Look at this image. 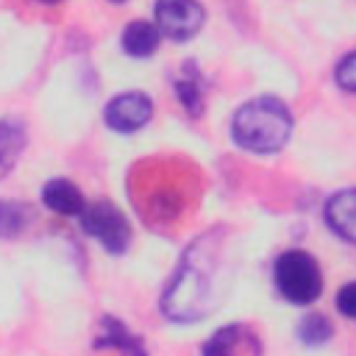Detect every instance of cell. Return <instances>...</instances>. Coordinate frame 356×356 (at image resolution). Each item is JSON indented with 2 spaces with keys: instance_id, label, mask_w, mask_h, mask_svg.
<instances>
[{
  "instance_id": "obj_2",
  "label": "cell",
  "mask_w": 356,
  "mask_h": 356,
  "mask_svg": "<svg viewBox=\"0 0 356 356\" xmlns=\"http://www.w3.org/2000/svg\"><path fill=\"white\" fill-rule=\"evenodd\" d=\"M234 142L250 153H275L292 134V114L278 97H253L231 120Z\"/></svg>"
},
{
  "instance_id": "obj_7",
  "label": "cell",
  "mask_w": 356,
  "mask_h": 356,
  "mask_svg": "<svg viewBox=\"0 0 356 356\" xmlns=\"http://www.w3.org/2000/svg\"><path fill=\"white\" fill-rule=\"evenodd\" d=\"M200 356H261V339L250 325L231 323L203 342Z\"/></svg>"
},
{
  "instance_id": "obj_1",
  "label": "cell",
  "mask_w": 356,
  "mask_h": 356,
  "mask_svg": "<svg viewBox=\"0 0 356 356\" xmlns=\"http://www.w3.org/2000/svg\"><path fill=\"white\" fill-rule=\"evenodd\" d=\"M217 278H220L217 245H211V236L195 239L186 248L172 281L161 295L164 317L175 323H192L206 317L220 300Z\"/></svg>"
},
{
  "instance_id": "obj_4",
  "label": "cell",
  "mask_w": 356,
  "mask_h": 356,
  "mask_svg": "<svg viewBox=\"0 0 356 356\" xmlns=\"http://www.w3.org/2000/svg\"><path fill=\"white\" fill-rule=\"evenodd\" d=\"M81 217V228L97 239L108 253H125L131 245V225L125 220V214L108 203V200H95L89 206H83Z\"/></svg>"
},
{
  "instance_id": "obj_11",
  "label": "cell",
  "mask_w": 356,
  "mask_h": 356,
  "mask_svg": "<svg viewBox=\"0 0 356 356\" xmlns=\"http://www.w3.org/2000/svg\"><path fill=\"white\" fill-rule=\"evenodd\" d=\"M100 337H97V348H111V350H120L125 356H147L142 342L120 323V320H111V317H103L100 323Z\"/></svg>"
},
{
  "instance_id": "obj_6",
  "label": "cell",
  "mask_w": 356,
  "mask_h": 356,
  "mask_svg": "<svg viewBox=\"0 0 356 356\" xmlns=\"http://www.w3.org/2000/svg\"><path fill=\"white\" fill-rule=\"evenodd\" d=\"M150 117H153V103L142 92H122V95L111 97L103 111L106 125L117 134H134V131L145 128L150 122Z\"/></svg>"
},
{
  "instance_id": "obj_14",
  "label": "cell",
  "mask_w": 356,
  "mask_h": 356,
  "mask_svg": "<svg viewBox=\"0 0 356 356\" xmlns=\"http://www.w3.org/2000/svg\"><path fill=\"white\" fill-rule=\"evenodd\" d=\"M175 95L181 97V103L186 106L189 114H200V108H203V89H200V75H197L192 61L186 64L184 75L175 81Z\"/></svg>"
},
{
  "instance_id": "obj_8",
  "label": "cell",
  "mask_w": 356,
  "mask_h": 356,
  "mask_svg": "<svg viewBox=\"0 0 356 356\" xmlns=\"http://www.w3.org/2000/svg\"><path fill=\"white\" fill-rule=\"evenodd\" d=\"M325 222L339 239L356 245V189H342L328 197Z\"/></svg>"
},
{
  "instance_id": "obj_13",
  "label": "cell",
  "mask_w": 356,
  "mask_h": 356,
  "mask_svg": "<svg viewBox=\"0 0 356 356\" xmlns=\"http://www.w3.org/2000/svg\"><path fill=\"white\" fill-rule=\"evenodd\" d=\"M31 220V209L19 200H0V236L3 239H14L25 231Z\"/></svg>"
},
{
  "instance_id": "obj_10",
  "label": "cell",
  "mask_w": 356,
  "mask_h": 356,
  "mask_svg": "<svg viewBox=\"0 0 356 356\" xmlns=\"http://www.w3.org/2000/svg\"><path fill=\"white\" fill-rule=\"evenodd\" d=\"M159 42H161V33L156 28V22H147V19H134L125 25L122 36H120V44L128 56L134 58H147L159 50Z\"/></svg>"
},
{
  "instance_id": "obj_15",
  "label": "cell",
  "mask_w": 356,
  "mask_h": 356,
  "mask_svg": "<svg viewBox=\"0 0 356 356\" xmlns=\"http://www.w3.org/2000/svg\"><path fill=\"white\" fill-rule=\"evenodd\" d=\"M331 334H334L331 320L323 317L320 312L306 314V317L300 320V325H298V337H300V342H306V345H323V342H328Z\"/></svg>"
},
{
  "instance_id": "obj_5",
  "label": "cell",
  "mask_w": 356,
  "mask_h": 356,
  "mask_svg": "<svg viewBox=\"0 0 356 356\" xmlns=\"http://www.w3.org/2000/svg\"><path fill=\"white\" fill-rule=\"evenodd\" d=\"M153 17L159 33L172 42H186L203 28L206 11L197 0H156Z\"/></svg>"
},
{
  "instance_id": "obj_3",
  "label": "cell",
  "mask_w": 356,
  "mask_h": 356,
  "mask_svg": "<svg viewBox=\"0 0 356 356\" xmlns=\"http://www.w3.org/2000/svg\"><path fill=\"white\" fill-rule=\"evenodd\" d=\"M273 278H275V289L281 292V298H286L289 303H298V306L314 303L320 298V292H323L320 264L306 250L281 253L278 261H275Z\"/></svg>"
},
{
  "instance_id": "obj_12",
  "label": "cell",
  "mask_w": 356,
  "mask_h": 356,
  "mask_svg": "<svg viewBox=\"0 0 356 356\" xmlns=\"http://www.w3.org/2000/svg\"><path fill=\"white\" fill-rule=\"evenodd\" d=\"M25 128L17 120H0V178L17 164L25 150Z\"/></svg>"
},
{
  "instance_id": "obj_16",
  "label": "cell",
  "mask_w": 356,
  "mask_h": 356,
  "mask_svg": "<svg viewBox=\"0 0 356 356\" xmlns=\"http://www.w3.org/2000/svg\"><path fill=\"white\" fill-rule=\"evenodd\" d=\"M334 78H337V86L356 95V50H350L345 58H339L337 70H334Z\"/></svg>"
},
{
  "instance_id": "obj_19",
  "label": "cell",
  "mask_w": 356,
  "mask_h": 356,
  "mask_svg": "<svg viewBox=\"0 0 356 356\" xmlns=\"http://www.w3.org/2000/svg\"><path fill=\"white\" fill-rule=\"evenodd\" d=\"M111 3H117V6H120V3H125V0H111Z\"/></svg>"
},
{
  "instance_id": "obj_17",
  "label": "cell",
  "mask_w": 356,
  "mask_h": 356,
  "mask_svg": "<svg viewBox=\"0 0 356 356\" xmlns=\"http://www.w3.org/2000/svg\"><path fill=\"white\" fill-rule=\"evenodd\" d=\"M337 309H339L345 317L356 320V281L345 284V286L337 292Z\"/></svg>"
},
{
  "instance_id": "obj_18",
  "label": "cell",
  "mask_w": 356,
  "mask_h": 356,
  "mask_svg": "<svg viewBox=\"0 0 356 356\" xmlns=\"http://www.w3.org/2000/svg\"><path fill=\"white\" fill-rule=\"evenodd\" d=\"M36 3H61V0H36Z\"/></svg>"
},
{
  "instance_id": "obj_9",
  "label": "cell",
  "mask_w": 356,
  "mask_h": 356,
  "mask_svg": "<svg viewBox=\"0 0 356 356\" xmlns=\"http://www.w3.org/2000/svg\"><path fill=\"white\" fill-rule=\"evenodd\" d=\"M42 200L47 209H53L56 214H64V217H75L83 211V195L78 192V186L67 178H53L42 186Z\"/></svg>"
}]
</instances>
